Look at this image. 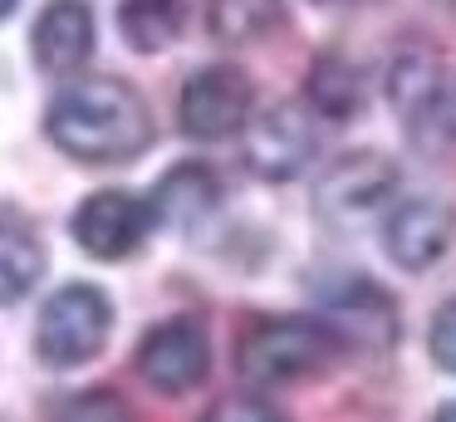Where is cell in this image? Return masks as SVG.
Returning <instances> with one entry per match:
<instances>
[{"label": "cell", "instance_id": "obj_1", "mask_svg": "<svg viewBox=\"0 0 456 422\" xmlns=\"http://www.w3.org/2000/svg\"><path fill=\"white\" fill-rule=\"evenodd\" d=\"M45 133L64 157L89 167H118L152 147V108L128 79H74L45 108Z\"/></svg>", "mask_w": 456, "mask_h": 422}, {"label": "cell", "instance_id": "obj_2", "mask_svg": "<svg viewBox=\"0 0 456 422\" xmlns=\"http://www.w3.org/2000/svg\"><path fill=\"white\" fill-rule=\"evenodd\" d=\"M338 349V334L324 319L309 314H285V319H265L240 339L236 368L246 383L275 388V383H299L309 373H319Z\"/></svg>", "mask_w": 456, "mask_h": 422}, {"label": "cell", "instance_id": "obj_3", "mask_svg": "<svg viewBox=\"0 0 456 422\" xmlns=\"http://www.w3.org/2000/svg\"><path fill=\"white\" fill-rule=\"evenodd\" d=\"M109 329H113L109 294L89 280H74L45 300L40 324H35V353L50 368H79V363L103 353Z\"/></svg>", "mask_w": 456, "mask_h": 422}, {"label": "cell", "instance_id": "obj_4", "mask_svg": "<svg viewBox=\"0 0 456 422\" xmlns=\"http://www.w3.org/2000/svg\"><path fill=\"white\" fill-rule=\"evenodd\" d=\"M256 118V88L236 64H207L182 84L177 123L191 143H226Z\"/></svg>", "mask_w": 456, "mask_h": 422}, {"label": "cell", "instance_id": "obj_5", "mask_svg": "<svg viewBox=\"0 0 456 422\" xmlns=\"http://www.w3.org/2000/svg\"><path fill=\"white\" fill-rule=\"evenodd\" d=\"M152 226H158L152 202H142L133 192H118V186H103V192L79 202L69 231L79 241V251H89L94 261H123V255H133L148 241Z\"/></svg>", "mask_w": 456, "mask_h": 422}, {"label": "cell", "instance_id": "obj_6", "mask_svg": "<svg viewBox=\"0 0 456 422\" xmlns=\"http://www.w3.org/2000/svg\"><path fill=\"white\" fill-rule=\"evenodd\" d=\"M240 157L265 182H289L314 157V123H309V113L299 103L260 108L246 123V133H240Z\"/></svg>", "mask_w": 456, "mask_h": 422}, {"label": "cell", "instance_id": "obj_7", "mask_svg": "<svg viewBox=\"0 0 456 422\" xmlns=\"http://www.w3.org/2000/svg\"><path fill=\"white\" fill-rule=\"evenodd\" d=\"M207 368H211V343H207L201 319H191V314L162 319L158 329H148V334H142V343H138L142 383L158 388V393H167V398L191 393L201 378H207Z\"/></svg>", "mask_w": 456, "mask_h": 422}, {"label": "cell", "instance_id": "obj_8", "mask_svg": "<svg viewBox=\"0 0 456 422\" xmlns=\"http://www.w3.org/2000/svg\"><path fill=\"white\" fill-rule=\"evenodd\" d=\"M397 186V162L383 153H348L338 157L334 167L324 172V182H319L314 192V206L324 221L334 226H348V221H363V216H373L378 206L393 196Z\"/></svg>", "mask_w": 456, "mask_h": 422}, {"label": "cell", "instance_id": "obj_9", "mask_svg": "<svg viewBox=\"0 0 456 422\" xmlns=\"http://www.w3.org/2000/svg\"><path fill=\"white\" fill-rule=\"evenodd\" d=\"M456 236V211L436 196H407L387 211L383 221V251L393 255V265L403 270H427L446 255Z\"/></svg>", "mask_w": 456, "mask_h": 422}, {"label": "cell", "instance_id": "obj_10", "mask_svg": "<svg viewBox=\"0 0 456 422\" xmlns=\"http://www.w3.org/2000/svg\"><path fill=\"white\" fill-rule=\"evenodd\" d=\"M94 10L84 0H50L30 29V54L45 74H74L94 54Z\"/></svg>", "mask_w": 456, "mask_h": 422}, {"label": "cell", "instance_id": "obj_11", "mask_svg": "<svg viewBox=\"0 0 456 422\" xmlns=\"http://www.w3.org/2000/svg\"><path fill=\"white\" fill-rule=\"evenodd\" d=\"M148 202H152L158 226L191 231V226H201L221 206V177L211 172L207 162H177V167L162 172V182L152 186Z\"/></svg>", "mask_w": 456, "mask_h": 422}, {"label": "cell", "instance_id": "obj_12", "mask_svg": "<svg viewBox=\"0 0 456 422\" xmlns=\"http://www.w3.org/2000/svg\"><path fill=\"white\" fill-rule=\"evenodd\" d=\"M387 98L397 103L407 133L422 137L427 123H446V98H442V74L427 49H403L387 74Z\"/></svg>", "mask_w": 456, "mask_h": 422}, {"label": "cell", "instance_id": "obj_13", "mask_svg": "<svg viewBox=\"0 0 456 422\" xmlns=\"http://www.w3.org/2000/svg\"><path fill=\"white\" fill-rule=\"evenodd\" d=\"M182 29H187V0H123L118 5V35L138 54L177 45Z\"/></svg>", "mask_w": 456, "mask_h": 422}, {"label": "cell", "instance_id": "obj_14", "mask_svg": "<svg viewBox=\"0 0 456 422\" xmlns=\"http://www.w3.org/2000/svg\"><path fill=\"white\" fill-rule=\"evenodd\" d=\"M305 94H309V103H314V113L344 123V118H354L358 108H363V74H358V64L344 54H319L314 64H309Z\"/></svg>", "mask_w": 456, "mask_h": 422}, {"label": "cell", "instance_id": "obj_15", "mask_svg": "<svg viewBox=\"0 0 456 422\" xmlns=\"http://www.w3.org/2000/svg\"><path fill=\"white\" fill-rule=\"evenodd\" d=\"M45 275V245L20 221L0 216V304H15L40 285Z\"/></svg>", "mask_w": 456, "mask_h": 422}, {"label": "cell", "instance_id": "obj_16", "mask_svg": "<svg viewBox=\"0 0 456 422\" xmlns=\"http://www.w3.org/2000/svg\"><path fill=\"white\" fill-rule=\"evenodd\" d=\"M280 0H207V29L221 45H250L280 25Z\"/></svg>", "mask_w": 456, "mask_h": 422}, {"label": "cell", "instance_id": "obj_17", "mask_svg": "<svg viewBox=\"0 0 456 422\" xmlns=\"http://www.w3.org/2000/svg\"><path fill=\"white\" fill-rule=\"evenodd\" d=\"M54 422H133V412H128V402H123L118 393L89 388V393H79V398L64 402Z\"/></svg>", "mask_w": 456, "mask_h": 422}, {"label": "cell", "instance_id": "obj_18", "mask_svg": "<svg viewBox=\"0 0 456 422\" xmlns=\"http://www.w3.org/2000/svg\"><path fill=\"white\" fill-rule=\"evenodd\" d=\"M201 422H280V412L256 393H226L201 412Z\"/></svg>", "mask_w": 456, "mask_h": 422}, {"label": "cell", "instance_id": "obj_19", "mask_svg": "<svg viewBox=\"0 0 456 422\" xmlns=\"http://www.w3.org/2000/svg\"><path fill=\"white\" fill-rule=\"evenodd\" d=\"M427 343H432V359L442 363L446 373H456V300H446L442 310H436Z\"/></svg>", "mask_w": 456, "mask_h": 422}, {"label": "cell", "instance_id": "obj_20", "mask_svg": "<svg viewBox=\"0 0 456 422\" xmlns=\"http://www.w3.org/2000/svg\"><path fill=\"white\" fill-rule=\"evenodd\" d=\"M436 422H456V402H446V408L436 412Z\"/></svg>", "mask_w": 456, "mask_h": 422}, {"label": "cell", "instance_id": "obj_21", "mask_svg": "<svg viewBox=\"0 0 456 422\" xmlns=\"http://www.w3.org/2000/svg\"><path fill=\"white\" fill-rule=\"evenodd\" d=\"M15 5H20V0H0V20L11 15V10H15Z\"/></svg>", "mask_w": 456, "mask_h": 422}, {"label": "cell", "instance_id": "obj_22", "mask_svg": "<svg viewBox=\"0 0 456 422\" xmlns=\"http://www.w3.org/2000/svg\"><path fill=\"white\" fill-rule=\"evenodd\" d=\"M314 5H354V0H314Z\"/></svg>", "mask_w": 456, "mask_h": 422}]
</instances>
